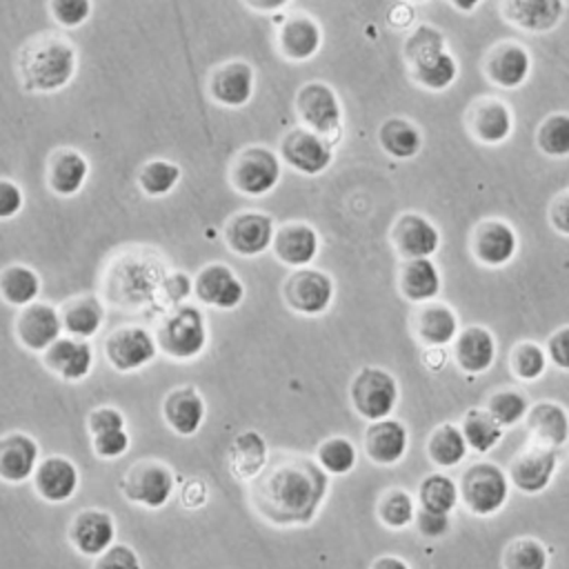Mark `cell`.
I'll return each mask as SVG.
<instances>
[{"mask_svg":"<svg viewBox=\"0 0 569 569\" xmlns=\"http://www.w3.org/2000/svg\"><path fill=\"white\" fill-rule=\"evenodd\" d=\"M396 284L400 296L418 307L438 300L442 291V273L431 258L400 260Z\"/></svg>","mask_w":569,"mask_h":569,"instance_id":"e575fe53","label":"cell"},{"mask_svg":"<svg viewBox=\"0 0 569 569\" xmlns=\"http://www.w3.org/2000/svg\"><path fill=\"white\" fill-rule=\"evenodd\" d=\"M13 336L22 349L44 353L60 336H64L60 309L44 300L22 307L13 320Z\"/></svg>","mask_w":569,"mask_h":569,"instance_id":"ac0fdd59","label":"cell"},{"mask_svg":"<svg viewBox=\"0 0 569 569\" xmlns=\"http://www.w3.org/2000/svg\"><path fill=\"white\" fill-rule=\"evenodd\" d=\"M418 511L416 498L402 487H389L378 496L376 502V518L382 527L391 531H402L413 525Z\"/></svg>","mask_w":569,"mask_h":569,"instance_id":"7bdbcfd3","label":"cell"},{"mask_svg":"<svg viewBox=\"0 0 569 569\" xmlns=\"http://www.w3.org/2000/svg\"><path fill=\"white\" fill-rule=\"evenodd\" d=\"M520 249L516 227L505 218H482L469 233L471 258L485 269H502L511 264Z\"/></svg>","mask_w":569,"mask_h":569,"instance_id":"30bf717a","label":"cell"},{"mask_svg":"<svg viewBox=\"0 0 569 569\" xmlns=\"http://www.w3.org/2000/svg\"><path fill=\"white\" fill-rule=\"evenodd\" d=\"M369 569H411L409 562L398 553H382L371 560Z\"/></svg>","mask_w":569,"mask_h":569,"instance_id":"e7e4bbea","label":"cell"},{"mask_svg":"<svg viewBox=\"0 0 569 569\" xmlns=\"http://www.w3.org/2000/svg\"><path fill=\"white\" fill-rule=\"evenodd\" d=\"M16 73L29 93H58L78 73V51L60 33L33 36L18 51Z\"/></svg>","mask_w":569,"mask_h":569,"instance_id":"7a4b0ae2","label":"cell"},{"mask_svg":"<svg viewBox=\"0 0 569 569\" xmlns=\"http://www.w3.org/2000/svg\"><path fill=\"white\" fill-rule=\"evenodd\" d=\"M416 502L420 509L451 513L460 505V487L445 471H431L420 478L416 489Z\"/></svg>","mask_w":569,"mask_h":569,"instance_id":"60d3db41","label":"cell"},{"mask_svg":"<svg viewBox=\"0 0 569 569\" xmlns=\"http://www.w3.org/2000/svg\"><path fill=\"white\" fill-rule=\"evenodd\" d=\"M91 569H142V560L131 545L116 542L104 553L93 558Z\"/></svg>","mask_w":569,"mask_h":569,"instance_id":"db71d44e","label":"cell"},{"mask_svg":"<svg viewBox=\"0 0 569 569\" xmlns=\"http://www.w3.org/2000/svg\"><path fill=\"white\" fill-rule=\"evenodd\" d=\"M549 358L545 345L536 340H520L509 351V371L520 382H536L547 373Z\"/></svg>","mask_w":569,"mask_h":569,"instance_id":"681fc988","label":"cell"},{"mask_svg":"<svg viewBox=\"0 0 569 569\" xmlns=\"http://www.w3.org/2000/svg\"><path fill=\"white\" fill-rule=\"evenodd\" d=\"M227 469L233 480L249 485L269 465V445L256 429H244L233 436L224 453Z\"/></svg>","mask_w":569,"mask_h":569,"instance_id":"d6a6232c","label":"cell"},{"mask_svg":"<svg viewBox=\"0 0 569 569\" xmlns=\"http://www.w3.org/2000/svg\"><path fill=\"white\" fill-rule=\"evenodd\" d=\"M322 42V27L309 13L287 16L276 33V49L291 64H305L313 60L320 53Z\"/></svg>","mask_w":569,"mask_h":569,"instance_id":"7402d4cb","label":"cell"},{"mask_svg":"<svg viewBox=\"0 0 569 569\" xmlns=\"http://www.w3.org/2000/svg\"><path fill=\"white\" fill-rule=\"evenodd\" d=\"M249 11L262 13V16H273L291 4V0H240Z\"/></svg>","mask_w":569,"mask_h":569,"instance_id":"be15d7a7","label":"cell"},{"mask_svg":"<svg viewBox=\"0 0 569 569\" xmlns=\"http://www.w3.org/2000/svg\"><path fill=\"white\" fill-rule=\"evenodd\" d=\"M102 353L113 371L133 373L153 362L158 356V342L147 327L122 325L104 338Z\"/></svg>","mask_w":569,"mask_h":569,"instance_id":"8fae6325","label":"cell"},{"mask_svg":"<svg viewBox=\"0 0 569 569\" xmlns=\"http://www.w3.org/2000/svg\"><path fill=\"white\" fill-rule=\"evenodd\" d=\"M407 2H413V4H425V2H431V0H407Z\"/></svg>","mask_w":569,"mask_h":569,"instance_id":"003e7915","label":"cell"},{"mask_svg":"<svg viewBox=\"0 0 569 569\" xmlns=\"http://www.w3.org/2000/svg\"><path fill=\"white\" fill-rule=\"evenodd\" d=\"M480 69L487 82L498 89L513 91L529 80L533 71V56L518 40H500L485 51Z\"/></svg>","mask_w":569,"mask_h":569,"instance_id":"4fadbf2b","label":"cell"},{"mask_svg":"<svg viewBox=\"0 0 569 569\" xmlns=\"http://www.w3.org/2000/svg\"><path fill=\"white\" fill-rule=\"evenodd\" d=\"M460 502L476 518H491L500 513L509 500L511 482L502 467L491 460L469 465L460 480Z\"/></svg>","mask_w":569,"mask_h":569,"instance_id":"5b68a950","label":"cell"},{"mask_svg":"<svg viewBox=\"0 0 569 569\" xmlns=\"http://www.w3.org/2000/svg\"><path fill=\"white\" fill-rule=\"evenodd\" d=\"M178 482L173 469L158 458H142L133 462L120 478V493L127 502L142 509H162L176 493Z\"/></svg>","mask_w":569,"mask_h":569,"instance_id":"ba28073f","label":"cell"},{"mask_svg":"<svg viewBox=\"0 0 569 569\" xmlns=\"http://www.w3.org/2000/svg\"><path fill=\"white\" fill-rule=\"evenodd\" d=\"M293 111L302 127L327 138L333 147L345 133V109L336 89L325 80H307L298 87Z\"/></svg>","mask_w":569,"mask_h":569,"instance_id":"277c9868","label":"cell"},{"mask_svg":"<svg viewBox=\"0 0 569 569\" xmlns=\"http://www.w3.org/2000/svg\"><path fill=\"white\" fill-rule=\"evenodd\" d=\"M529 445L562 449L569 442V409L558 400H536L525 416Z\"/></svg>","mask_w":569,"mask_h":569,"instance_id":"4dcf8cb0","label":"cell"},{"mask_svg":"<svg viewBox=\"0 0 569 569\" xmlns=\"http://www.w3.org/2000/svg\"><path fill=\"white\" fill-rule=\"evenodd\" d=\"M153 336L160 353L176 362H191L209 345V325L200 307L182 302L162 316Z\"/></svg>","mask_w":569,"mask_h":569,"instance_id":"3957f363","label":"cell"},{"mask_svg":"<svg viewBox=\"0 0 569 569\" xmlns=\"http://www.w3.org/2000/svg\"><path fill=\"white\" fill-rule=\"evenodd\" d=\"M498 9L502 20L509 22L511 27L525 33L542 36L560 27L567 13V2L565 0H500Z\"/></svg>","mask_w":569,"mask_h":569,"instance_id":"d4e9b609","label":"cell"},{"mask_svg":"<svg viewBox=\"0 0 569 569\" xmlns=\"http://www.w3.org/2000/svg\"><path fill=\"white\" fill-rule=\"evenodd\" d=\"M413 527L422 538L440 540L451 531V513H438V511H427L418 507Z\"/></svg>","mask_w":569,"mask_h":569,"instance_id":"9f6ffc18","label":"cell"},{"mask_svg":"<svg viewBox=\"0 0 569 569\" xmlns=\"http://www.w3.org/2000/svg\"><path fill=\"white\" fill-rule=\"evenodd\" d=\"M27 196L11 178H0V220H11L24 209Z\"/></svg>","mask_w":569,"mask_h":569,"instance_id":"680465c9","label":"cell"},{"mask_svg":"<svg viewBox=\"0 0 569 569\" xmlns=\"http://www.w3.org/2000/svg\"><path fill=\"white\" fill-rule=\"evenodd\" d=\"M547 222L549 227L562 236V238H569V187L558 191L551 200H549V207H547Z\"/></svg>","mask_w":569,"mask_h":569,"instance_id":"91938a15","label":"cell"},{"mask_svg":"<svg viewBox=\"0 0 569 569\" xmlns=\"http://www.w3.org/2000/svg\"><path fill=\"white\" fill-rule=\"evenodd\" d=\"M467 453H469V447L460 431V425L440 422L429 431L425 442V456L436 469L440 471L453 469L462 465Z\"/></svg>","mask_w":569,"mask_h":569,"instance_id":"74e56055","label":"cell"},{"mask_svg":"<svg viewBox=\"0 0 569 569\" xmlns=\"http://www.w3.org/2000/svg\"><path fill=\"white\" fill-rule=\"evenodd\" d=\"M113 429H127V418L118 407L102 405V407H93L89 411V416H87L89 436H98V433L113 431Z\"/></svg>","mask_w":569,"mask_h":569,"instance_id":"11a10c76","label":"cell"},{"mask_svg":"<svg viewBox=\"0 0 569 569\" xmlns=\"http://www.w3.org/2000/svg\"><path fill=\"white\" fill-rule=\"evenodd\" d=\"M389 242L400 260L433 258L442 244V233L425 213L402 211L389 229Z\"/></svg>","mask_w":569,"mask_h":569,"instance_id":"e0dca14e","label":"cell"},{"mask_svg":"<svg viewBox=\"0 0 569 569\" xmlns=\"http://www.w3.org/2000/svg\"><path fill=\"white\" fill-rule=\"evenodd\" d=\"M378 147L393 160H413L425 144L422 129L407 116L385 118L378 127Z\"/></svg>","mask_w":569,"mask_h":569,"instance_id":"d590c367","label":"cell"},{"mask_svg":"<svg viewBox=\"0 0 569 569\" xmlns=\"http://www.w3.org/2000/svg\"><path fill=\"white\" fill-rule=\"evenodd\" d=\"M333 144L316 131L298 124L289 129L278 144L282 164L300 176H320L333 164Z\"/></svg>","mask_w":569,"mask_h":569,"instance_id":"7c38bea8","label":"cell"},{"mask_svg":"<svg viewBox=\"0 0 569 569\" xmlns=\"http://www.w3.org/2000/svg\"><path fill=\"white\" fill-rule=\"evenodd\" d=\"M162 287H167V300L171 307H178L184 302V298L193 291V280H189V276L173 271L169 276H164Z\"/></svg>","mask_w":569,"mask_h":569,"instance_id":"6125c7cd","label":"cell"},{"mask_svg":"<svg viewBox=\"0 0 569 569\" xmlns=\"http://www.w3.org/2000/svg\"><path fill=\"white\" fill-rule=\"evenodd\" d=\"M409 71V78L425 91H431V93H440V91H447L456 84L458 76H460V64H458V58L447 49L411 69Z\"/></svg>","mask_w":569,"mask_h":569,"instance_id":"b9f144b4","label":"cell"},{"mask_svg":"<svg viewBox=\"0 0 569 569\" xmlns=\"http://www.w3.org/2000/svg\"><path fill=\"white\" fill-rule=\"evenodd\" d=\"M482 2L485 0H447V4L458 13H473Z\"/></svg>","mask_w":569,"mask_h":569,"instance_id":"03108f58","label":"cell"},{"mask_svg":"<svg viewBox=\"0 0 569 569\" xmlns=\"http://www.w3.org/2000/svg\"><path fill=\"white\" fill-rule=\"evenodd\" d=\"M258 76L249 60L233 58L218 64L207 80L209 98L227 109H242L256 96Z\"/></svg>","mask_w":569,"mask_h":569,"instance_id":"d6986e66","label":"cell"},{"mask_svg":"<svg viewBox=\"0 0 569 569\" xmlns=\"http://www.w3.org/2000/svg\"><path fill=\"white\" fill-rule=\"evenodd\" d=\"M456 367L467 376L487 373L498 356V340L485 325H467L451 345Z\"/></svg>","mask_w":569,"mask_h":569,"instance_id":"f546056e","label":"cell"},{"mask_svg":"<svg viewBox=\"0 0 569 569\" xmlns=\"http://www.w3.org/2000/svg\"><path fill=\"white\" fill-rule=\"evenodd\" d=\"M560 467V449H547L538 445H527L507 465L509 482L516 491L525 496H538L549 489Z\"/></svg>","mask_w":569,"mask_h":569,"instance_id":"5bb4252c","label":"cell"},{"mask_svg":"<svg viewBox=\"0 0 569 569\" xmlns=\"http://www.w3.org/2000/svg\"><path fill=\"white\" fill-rule=\"evenodd\" d=\"M276 229L278 227L273 216L264 211L247 209V211L233 213L227 220L222 229V238L231 253L240 258H258L271 249Z\"/></svg>","mask_w":569,"mask_h":569,"instance_id":"2e32d148","label":"cell"},{"mask_svg":"<svg viewBox=\"0 0 569 569\" xmlns=\"http://www.w3.org/2000/svg\"><path fill=\"white\" fill-rule=\"evenodd\" d=\"M313 458L329 476H347L358 465V449L347 436H329L316 447Z\"/></svg>","mask_w":569,"mask_h":569,"instance_id":"f907efd6","label":"cell"},{"mask_svg":"<svg viewBox=\"0 0 569 569\" xmlns=\"http://www.w3.org/2000/svg\"><path fill=\"white\" fill-rule=\"evenodd\" d=\"M336 298L333 278L316 267L291 269V273L282 282V300L284 305L305 318H318L327 313Z\"/></svg>","mask_w":569,"mask_h":569,"instance_id":"9c48e42d","label":"cell"},{"mask_svg":"<svg viewBox=\"0 0 569 569\" xmlns=\"http://www.w3.org/2000/svg\"><path fill=\"white\" fill-rule=\"evenodd\" d=\"M162 420L176 436H196L207 420L204 396L193 385L169 389L162 398Z\"/></svg>","mask_w":569,"mask_h":569,"instance_id":"f1b7e54d","label":"cell"},{"mask_svg":"<svg viewBox=\"0 0 569 569\" xmlns=\"http://www.w3.org/2000/svg\"><path fill=\"white\" fill-rule=\"evenodd\" d=\"M131 447V436L127 429H113L98 436H91V449L100 460H118Z\"/></svg>","mask_w":569,"mask_h":569,"instance_id":"f5cc1de1","label":"cell"},{"mask_svg":"<svg viewBox=\"0 0 569 569\" xmlns=\"http://www.w3.org/2000/svg\"><path fill=\"white\" fill-rule=\"evenodd\" d=\"M178 496H180V505L184 509H189V511L202 509L209 502V485H207V480L191 476L180 485Z\"/></svg>","mask_w":569,"mask_h":569,"instance_id":"94428289","label":"cell"},{"mask_svg":"<svg viewBox=\"0 0 569 569\" xmlns=\"http://www.w3.org/2000/svg\"><path fill=\"white\" fill-rule=\"evenodd\" d=\"M536 149L553 160L569 158V111L547 113L533 133Z\"/></svg>","mask_w":569,"mask_h":569,"instance_id":"f6af8a7d","label":"cell"},{"mask_svg":"<svg viewBox=\"0 0 569 569\" xmlns=\"http://www.w3.org/2000/svg\"><path fill=\"white\" fill-rule=\"evenodd\" d=\"M193 296L204 307L233 311L244 300V282L229 264L207 262L193 276Z\"/></svg>","mask_w":569,"mask_h":569,"instance_id":"ffe728a7","label":"cell"},{"mask_svg":"<svg viewBox=\"0 0 569 569\" xmlns=\"http://www.w3.org/2000/svg\"><path fill=\"white\" fill-rule=\"evenodd\" d=\"M96 353L89 340L76 336H60L44 353L42 367L64 382H82L93 371Z\"/></svg>","mask_w":569,"mask_h":569,"instance_id":"4316f807","label":"cell"},{"mask_svg":"<svg viewBox=\"0 0 569 569\" xmlns=\"http://www.w3.org/2000/svg\"><path fill=\"white\" fill-rule=\"evenodd\" d=\"M467 133L487 147H498L513 136L516 116L513 109L498 96L473 98L465 111Z\"/></svg>","mask_w":569,"mask_h":569,"instance_id":"9a60e30c","label":"cell"},{"mask_svg":"<svg viewBox=\"0 0 569 569\" xmlns=\"http://www.w3.org/2000/svg\"><path fill=\"white\" fill-rule=\"evenodd\" d=\"M182 180V169L173 160L167 158H151L147 160L136 176L138 189L147 198H164L169 196Z\"/></svg>","mask_w":569,"mask_h":569,"instance_id":"ee69618b","label":"cell"},{"mask_svg":"<svg viewBox=\"0 0 569 569\" xmlns=\"http://www.w3.org/2000/svg\"><path fill=\"white\" fill-rule=\"evenodd\" d=\"M460 329L458 313L442 300L418 305L411 316V333L425 349L453 345Z\"/></svg>","mask_w":569,"mask_h":569,"instance_id":"83f0119b","label":"cell"},{"mask_svg":"<svg viewBox=\"0 0 569 569\" xmlns=\"http://www.w3.org/2000/svg\"><path fill=\"white\" fill-rule=\"evenodd\" d=\"M447 49H449L447 36L436 24L422 22L407 33L402 44V58L407 62V69H411Z\"/></svg>","mask_w":569,"mask_h":569,"instance_id":"bcb514c9","label":"cell"},{"mask_svg":"<svg viewBox=\"0 0 569 569\" xmlns=\"http://www.w3.org/2000/svg\"><path fill=\"white\" fill-rule=\"evenodd\" d=\"M93 11L91 0H49V13L60 29H80Z\"/></svg>","mask_w":569,"mask_h":569,"instance_id":"816d5d0a","label":"cell"},{"mask_svg":"<svg viewBox=\"0 0 569 569\" xmlns=\"http://www.w3.org/2000/svg\"><path fill=\"white\" fill-rule=\"evenodd\" d=\"M42 293L40 273L22 262H11L0 271V298L9 307L22 309L36 302Z\"/></svg>","mask_w":569,"mask_h":569,"instance_id":"f35d334b","label":"cell"},{"mask_svg":"<svg viewBox=\"0 0 569 569\" xmlns=\"http://www.w3.org/2000/svg\"><path fill=\"white\" fill-rule=\"evenodd\" d=\"M89 171L91 164L82 151L60 147L47 160V187L58 198H73L84 189Z\"/></svg>","mask_w":569,"mask_h":569,"instance_id":"836d02e7","label":"cell"},{"mask_svg":"<svg viewBox=\"0 0 569 569\" xmlns=\"http://www.w3.org/2000/svg\"><path fill=\"white\" fill-rule=\"evenodd\" d=\"M460 431L467 440L469 451H476L480 456L493 451L505 438V429L485 407H469L460 420Z\"/></svg>","mask_w":569,"mask_h":569,"instance_id":"ab89813d","label":"cell"},{"mask_svg":"<svg viewBox=\"0 0 569 569\" xmlns=\"http://www.w3.org/2000/svg\"><path fill=\"white\" fill-rule=\"evenodd\" d=\"M31 482L38 498L49 505H62L78 493L82 476L71 458L51 453L38 462Z\"/></svg>","mask_w":569,"mask_h":569,"instance_id":"484cf974","label":"cell"},{"mask_svg":"<svg viewBox=\"0 0 569 569\" xmlns=\"http://www.w3.org/2000/svg\"><path fill=\"white\" fill-rule=\"evenodd\" d=\"M502 569H549V549L533 536L511 538L500 556Z\"/></svg>","mask_w":569,"mask_h":569,"instance_id":"c3c4849f","label":"cell"},{"mask_svg":"<svg viewBox=\"0 0 569 569\" xmlns=\"http://www.w3.org/2000/svg\"><path fill=\"white\" fill-rule=\"evenodd\" d=\"M282 178V160L267 144H249L240 149L229 164L231 187L247 198L269 196Z\"/></svg>","mask_w":569,"mask_h":569,"instance_id":"52a82bcc","label":"cell"},{"mask_svg":"<svg viewBox=\"0 0 569 569\" xmlns=\"http://www.w3.org/2000/svg\"><path fill=\"white\" fill-rule=\"evenodd\" d=\"M529 407H531V402H529L527 393L518 387H500V389L491 391L485 402V409L493 416V420L502 429L525 422Z\"/></svg>","mask_w":569,"mask_h":569,"instance_id":"7dc6e473","label":"cell"},{"mask_svg":"<svg viewBox=\"0 0 569 569\" xmlns=\"http://www.w3.org/2000/svg\"><path fill=\"white\" fill-rule=\"evenodd\" d=\"M409 429L402 420L389 416L382 420L367 422L362 433V449L369 462L376 467H396L409 451Z\"/></svg>","mask_w":569,"mask_h":569,"instance_id":"603a6c76","label":"cell"},{"mask_svg":"<svg viewBox=\"0 0 569 569\" xmlns=\"http://www.w3.org/2000/svg\"><path fill=\"white\" fill-rule=\"evenodd\" d=\"M320 233L313 224L305 220H289L278 224L271 251L276 260L289 269L311 267L320 253Z\"/></svg>","mask_w":569,"mask_h":569,"instance_id":"cb8c5ba5","label":"cell"},{"mask_svg":"<svg viewBox=\"0 0 569 569\" xmlns=\"http://www.w3.org/2000/svg\"><path fill=\"white\" fill-rule=\"evenodd\" d=\"M60 316H62V327L67 336L91 340L102 329L107 309L98 296L82 293V296L69 298L60 307Z\"/></svg>","mask_w":569,"mask_h":569,"instance_id":"8d00e7d4","label":"cell"},{"mask_svg":"<svg viewBox=\"0 0 569 569\" xmlns=\"http://www.w3.org/2000/svg\"><path fill=\"white\" fill-rule=\"evenodd\" d=\"M40 445L27 431L13 429L0 436V480L22 485L33 478L40 462Z\"/></svg>","mask_w":569,"mask_h":569,"instance_id":"1f68e13d","label":"cell"},{"mask_svg":"<svg viewBox=\"0 0 569 569\" xmlns=\"http://www.w3.org/2000/svg\"><path fill=\"white\" fill-rule=\"evenodd\" d=\"M67 538L80 556L98 558L111 545H116V538H118L116 516L100 507L80 509L78 513H73L69 522Z\"/></svg>","mask_w":569,"mask_h":569,"instance_id":"44dd1931","label":"cell"},{"mask_svg":"<svg viewBox=\"0 0 569 569\" xmlns=\"http://www.w3.org/2000/svg\"><path fill=\"white\" fill-rule=\"evenodd\" d=\"M329 485V473L316 458L282 453L269 460L264 471L249 482V502L273 527H305L320 513Z\"/></svg>","mask_w":569,"mask_h":569,"instance_id":"6da1fadb","label":"cell"},{"mask_svg":"<svg viewBox=\"0 0 569 569\" xmlns=\"http://www.w3.org/2000/svg\"><path fill=\"white\" fill-rule=\"evenodd\" d=\"M351 409L367 422L389 418L400 400V385L396 376L376 365L360 367L349 382Z\"/></svg>","mask_w":569,"mask_h":569,"instance_id":"8992f818","label":"cell"},{"mask_svg":"<svg viewBox=\"0 0 569 569\" xmlns=\"http://www.w3.org/2000/svg\"><path fill=\"white\" fill-rule=\"evenodd\" d=\"M545 351L549 365L560 371H569V325H560L545 340Z\"/></svg>","mask_w":569,"mask_h":569,"instance_id":"6f0895ef","label":"cell"}]
</instances>
